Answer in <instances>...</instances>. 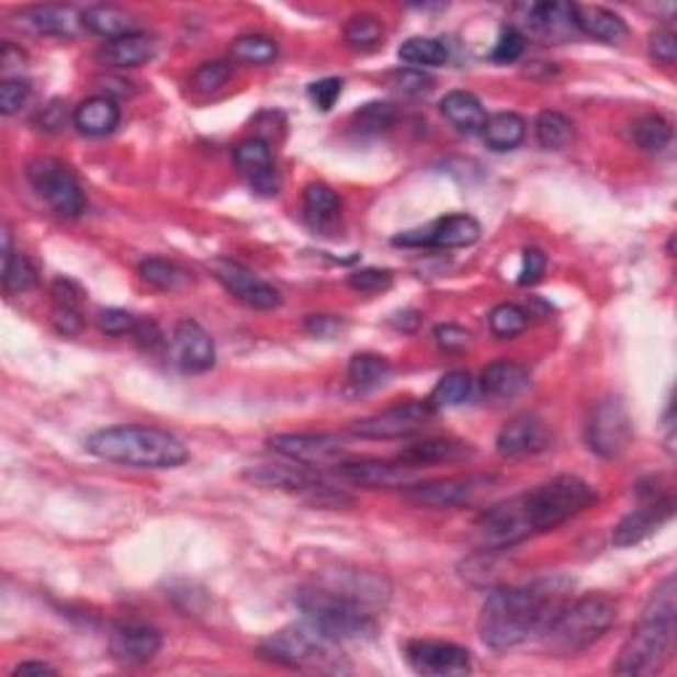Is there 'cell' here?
<instances>
[{"label": "cell", "instance_id": "21", "mask_svg": "<svg viewBox=\"0 0 677 677\" xmlns=\"http://www.w3.org/2000/svg\"><path fill=\"white\" fill-rule=\"evenodd\" d=\"M162 651V633L146 622H120L112 630V654L120 662L146 664Z\"/></svg>", "mask_w": 677, "mask_h": 677}, {"label": "cell", "instance_id": "34", "mask_svg": "<svg viewBox=\"0 0 677 677\" xmlns=\"http://www.w3.org/2000/svg\"><path fill=\"white\" fill-rule=\"evenodd\" d=\"M37 283V268L22 251L11 247V234L3 230V289L5 294H24Z\"/></svg>", "mask_w": 677, "mask_h": 677}, {"label": "cell", "instance_id": "29", "mask_svg": "<svg viewBox=\"0 0 677 677\" xmlns=\"http://www.w3.org/2000/svg\"><path fill=\"white\" fill-rule=\"evenodd\" d=\"M442 117L455 127L458 133H482L487 125V112L482 106V101L476 99L469 90H450L448 95L440 101Z\"/></svg>", "mask_w": 677, "mask_h": 677}, {"label": "cell", "instance_id": "57", "mask_svg": "<svg viewBox=\"0 0 677 677\" xmlns=\"http://www.w3.org/2000/svg\"><path fill=\"white\" fill-rule=\"evenodd\" d=\"M133 337L140 347H148V350H151V347H157V345H162V331H159V326L148 318H138Z\"/></svg>", "mask_w": 677, "mask_h": 677}, {"label": "cell", "instance_id": "23", "mask_svg": "<svg viewBox=\"0 0 677 677\" xmlns=\"http://www.w3.org/2000/svg\"><path fill=\"white\" fill-rule=\"evenodd\" d=\"M524 24L532 35L543 41L564 43L566 37L575 35V11L572 3H530L524 5Z\"/></svg>", "mask_w": 677, "mask_h": 677}, {"label": "cell", "instance_id": "1", "mask_svg": "<svg viewBox=\"0 0 677 677\" xmlns=\"http://www.w3.org/2000/svg\"><path fill=\"white\" fill-rule=\"evenodd\" d=\"M569 579L548 577L530 585L493 590L476 622L479 637L485 646L506 651L521 646L534 635H545L569 603Z\"/></svg>", "mask_w": 677, "mask_h": 677}, {"label": "cell", "instance_id": "26", "mask_svg": "<svg viewBox=\"0 0 677 677\" xmlns=\"http://www.w3.org/2000/svg\"><path fill=\"white\" fill-rule=\"evenodd\" d=\"M122 109L112 95H90L75 109L72 122L82 135L90 138H101V135L114 133L120 127Z\"/></svg>", "mask_w": 677, "mask_h": 677}, {"label": "cell", "instance_id": "47", "mask_svg": "<svg viewBox=\"0 0 677 677\" xmlns=\"http://www.w3.org/2000/svg\"><path fill=\"white\" fill-rule=\"evenodd\" d=\"M30 80H24V77H9V80L0 82V112H3L5 117H11V114H16L19 109L30 101Z\"/></svg>", "mask_w": 677, "mask_h": 677}, {"label": "cell", "instance_id": "32", "mask_svg": "<svg viewBox=\"0 0 677 677\" xmlns=\"http://www.w3.org/2000/svg\"><path fill=\"white\" fill-rule=\"evenodd\" d=\"M472 453L466 442L455 440H424L416 444H408L403 453L397 455L399 463L410 469H424V466H437V463L458 461V458Z\"/></svg>", "mask_w": 677, "mask_h": 677}, {"label": "cell", "instance_id": "13", "mask_svg": "<svg viewBox=\"0 0 677 677\" xmlns=\"http://www.w3.org/2000/svg\"><path fill=\"white\" fill-rule=\"evenodd\" d=\"M210 270L212 275L223 283L225 292L234 294L238 302H244V305L251 309H275L281 305L279 289L270 286L255 270L230 260V257H215V260L210 262Z\"/></svg>", "mask_w": 677, "mask_h": 677}, {"label": "cell", "instance_id": "35", "mask_svg": "<svg viewBox=\"0 0 677 677\" xmlns=\"http://www.w3.org/2000/svg\"><path fill=\"white\" fill-rule=\"evenodd\" d=\"M527 135V122L521 114L516 112H498L493 117H487L482 138L493 151H511V148L521 146Z\"/></svg>", "mask_w": 677, "mask_h": 677}, {"label": "cell", "instance_id": "59", "mask_svg": "<svg viewBox=\"0 0 677 677\" xmlns=\"http://www.w3.org/2000/svg\"><path fill=\"white\" fill-rule=\"evenodd\" d=\"M24 61H27V56H24L22 48H16L14 43H3V54H0V69H3V80H9L11 69H19L22 72Z\"/></svg>", "mask_w": 677, "mask_h": 677}, {"label": "cell", "instance_id": "6", "mask_svg": "<svg viewBox=\"0 0 677 677\" xmlns=\"http://www.w3.org/2000/svg\"><path fill=\"white\" fill-rule=\"evenodd\" d=\"M296 606L305 614L307 622H313L320 633H326L331 641H358V637L376 633V622L369 611L363 609L354 598L345 593L326 590V588H305L296 593Z\"/></svg>", "mask_w": 677, "mask_h": 677}, {"label": "cell", "instance_id": "19", "mask_svg": "<svg viewBox=\"0 0 677 677\" xmlns=\"http://www.w3.org/2000/svg\"><path fill=\"white\" fill-rule=\"evenodd\" d=\"M675 514V500L673 498H648L641 508L630 511L624 519H619V524L611 532V543L617 548H633L643 540L651 538L662 524H667Z\"/></svg>", "mask_w": 677, "mask_h": 677}, {"label": "cell", "instance_id": "36", "mask_svg": "<svg viewBox=\"0 0 677 677\" xmlns=\"http://www.w3.org/2000/svg\"><path fill=\"white\" fill-rule=\"evenodd\" d=\"M347 376H350V386L354 392L379 390V386H384L386 382H390L392 363L386 358H382V354L360 352L350 360Z\"/></svg>", "mask_w": 677, "mask_h": 677}, {"label": "cell", "instance_id": "30", "mask_svg": "<svg viewBox=\"0 0 677 677\" xmlns=\"http://www.w3.org/2000/svg\"><path fill=\"white\" fill-rule=\"evenodd\" d=\"M157 56V41L146 32H133V35L112 41L106 48L101 50V59L106 61V67L114 69H133L140 64H148Z\"/></svg>", "mask_w": 677, "mask_h": 677}, {"label": "cell", "instance_id": "51", "mask_svg": "<svg viewBox=\"0 0 677 677\" xmlns=\"http://www.w3.org/2000/svg\"><path fill=\"white\" fill-rule=\"evenodd\" d=\"M350 286L354 289V292H363V294L386 292V289L392 286V273L390 270H379V268L358 270V273L350 275Z\"/></svg>", "mask_w": 677, "mask_h": 677}, {"label": "cell", "instance_id": "56", "mask_svg": "<svg viewBox=\"0 0 677 677\" xmlns=\"http://www.w3.org/2000/svg\"><path fill=\"white\" fill-rule=\"evenodd\" d=\"M305 328H307L309 334H313V337L331 339L334 334H337L339 328H341V324H339L337 318H331V315H309Z\"/></svg>", "mask_w": 677, "mask_h": 677}, {"label": "cell", "instance_id": "45", "mask_svg": "<svg viewBox=\"0 0 677 677\" xmlns=\"http://www.w3.org/2000/svg\"><path fill=\"white\" fill-rule=\"evenodd\" d=\"M230 75H234V69H230V64L225 61H204L202 67L196 69V72L191 75V88L196 90V93H217V90L228 86Z\"/></svg>", "mask_w": 677, "mask_h": 677}, {"label": "cell", "instance_id": "43", "mask_svg": "<svg viewBox=\"0 0 677 677\" xmlns=\"http://www.w3.org/2000/svg\"><path fill=\"white\" fill-rule=\"evenodd\" d=\"M230 56L241 64H270L279 56V45L266 35H241L230 43Z\"/></svg>", "mask_w": 677, "mask_h": 677}, {"label": "cell", "instance_id": "22", "mask_svg": "<svg viewBox=\"0 0 677 677\" xmlns=\"http://www.w3.org/2000/svg\"><path fill=\"white\" fill-rule=\"evenodd\" d=\"M551 437H548L545 424L540 421L538 416H516L506 427L500 429L498 435V453L503 458H521V455H532L540 453V450L548 448Z\"/></svg>", "mask_w": 677, "mask_h": 677}, {"label": "cell", "instance_id": "37", "mask_svg": "<svg viewBox=\"0 0 677 677\" xmlns=\"http://www.w3.org/2000/svg\"><path fill=\"white\" fill-rule=\"evenodd\" d=\"M399 61L413 69L444 67L450 61V45L440 37H408L397 50Z\"/></svg>", "mask_w": 677, "mask_h": 677}, {"label": "cell", "instance_id": "55", "mask_svg": "<svg viewBox=\"0 0 677 677\" xmlns=\"http://www.w3.org/2000/svg\"><path fill=\"white\" fill-rule=\"evenodd\" d=\"M435 339H437V345L442 347V350L458 352V350H466L469 341H472V334H469L466 328H461V326L444 324V326L435 328Z\"/></svg>", "mask_w": 677, "mask_h": 677}, {"label": "cell", "instance_id": "3", "mask_svg": "<svg viewBox=\"0 0 677 677\" xmlns=\"http://www.w3.org/2000/svg\"><path fill=\"white\" fill-rule=\"evenodd\" d=\"M86 450L101 461L125 463L135 469H178L189 461L183 440L165 429L122 424L99 429L86 440Z\"/></svg>", "mask_w": 677, "mask_h": 677}, {"label": "cell", "instance_id": "8", "mask_svg": "<svg viewBox=\"0 0 677 677\" xmlns=\"http://www.w3.org/2000/svg\"><path fill=\"white\" fill-rule=\"evenodd\" d=\"M27 178L50 210L61 217H77L86 210V191L67 165L54 157H37L27 165Z\"/></svg>", "mask_w": 677, "mask_h": 677}, {"label": "cell", "instance_id": "41", "mask_svg": "<svg viewBox=\"0 0 677 677\" xmlns=\"http://www.w3.org/2000/svg\"><path fill=\"white\" fill-rule=\"evenodd\" d=\"M633 140L643 151L659 154L673 140V125L662 117V114H646V117L635 120Z\"/></svg>", "mask_w": 677, "mask_h": 677}, {"label": "cell", "instance_id": "53", "mask_svg": "<svg viewBox=\"0 0 677 677\" xmlns=\"http://www.w3.org/2000/svg\"><path fill=\"white\" fill-rule=\"evenodd\" d=\"M307 95L313 99V103L320 109V112H328V109L339 101L341 80L339 77H326V80L313 82V86L307 88Z\"/></svg>", "mask_w": 677, "mask_h": 677}, {"label": "cell", "instance_id": "49", "mask_svg": "<svg viewBox=\"0 0 677 677\" xmlns=\"http://www.w3.org/2000/svg\"><path fill=\"white\" fill-rule=\"evenodd\" d=\"M524 48H527V37L521 35L519 27H511V24H508V27L500 30L498 43H495L493 48V59L500 64H511L516 59H521Z\"/></svg>", "mask_w": 677, "mask_h": 677}, {"label": "cell", "instance_id": "38", "mask_svg": "<svg viewBox=\"0 0 677 677\" xmlns=\"http://www.w3.org/2000/svg\"><path fill=\"white\" fill-rule=\"evenodd\" d=\"M474 392V379L469 371H453L448 376H442L437 382L435 390L429 395V405L435 410L442 408H455V405H463Z\"/></svg>", "mask_w": 677, "mask_h": 677}, {"label": "cell", "instance_id": "15", "mask_svg": "<svg viewBox=\"0 0 677 677\" xmlns=\"http://www.w3.org/2000/svg\"><path fill=\"white\" fill-rule=\"evenodd\" d=\"M268 444L279 455L302 466H337L339 461H345V444L334 435H275Z\"/></svg>", "mask_w": 677, "mask_h": 677}, {"label": "cell", "instance_id": "16", "mask_svg": "<svg viewBox=\"0 0 677 677\" xmlns=\"http://www.w3.org/2000/svg\"><path fill=\"white\" fill-rule=\"evenodd\" d=\"M170 358L172 365L183 373H204L215 365L217 350L215 341L204 331L196 320H180L170 339Z\"/></svg>", "mask_w": 677, "mask_h": 677}, {"label": "cell", "instance_id": "4", "mask_svg": "<svg viewBox=\"0 0 677 677\" xmlns=\"http://www.w3.org/2000/svg\"><path fill=\"white\" fill-rule=\"evenodd\" d=\"M519 498L527 516V527L532 534H540L558 530L561 524L596 506L598 493L579 476L564 474L534 487L532 493L519 495Z\"/></svg>", "mask_w": 677, "mask_h": 677}, {"label": "cell", "instance_id": "48", "mask_svg": "<svg viewBox=\"0 0 677 677\" xmlns=\"http://www.w3.org/2000/svg\"><path fill=\"white\" fill-rule=\"evenodd\" d=\"M392 86H395L399 93L405 95H424L435 88V77L424 72V69H397V72L390 75Z\"/></svg>", "mask_w": 677, "mask_h": 677}, {"label": "cell", "instance_id": "42", "mask_svg": "<svg viewBox=\"0 0 677 677\" xmlns=\"http://www.w3.org/2000/svg\"><path fill=\"white\" fill-rule=\"evenodd\" d=\"M534 135H538V144L548 148V151H558L572 140L575 135V125L558 112H543L534 122Z\"/></svg>", "mask_w": 677, "mask_h": 677}, {"label": "cell", "instance_id": "31", "mask_svg": "<svg viewBox=\"0 0 677 677\" xmlns=\"http://www.w3.org/2000/svg\"><path fill=\"white\" fill-rule=\"evenodd\" d=\"M302 206H305V221L313 225L315 230H331L339 221L341 199L337 196V191H334L331 185L315 180V183L305 185Z\"/></svg>", "mask_w": 677, "mask_h": 677}, {"label": "cell", "instance_id": "52", "mask_svg": "<svg viewBox=\"0 0 677 677\" xmlns=\"http://www.w3.org/2000/svg\"><path fill=\"white\" fill-rule=\"evenodd\" d=\"M648 54L662 64H675L677 59V35L669 27H659L651 32Z\"/></svg>", "mask_w": 677, "mask_h": 677}, {"label": "cell", "instance_id": "11", "mask_svg": "<svg viewBox=\"0 0 677 677\" xmlns=\"http://www.w3.org/2000/svg\"><path fill=\"white\" fill-rule=\"evenodd\" d=\"M482 225L476 223L472 215H448L440 221H431L424 228L405 230L392 238L395 247H410V249H463L479 241Z\"/></svg>", "mask_w": 677, "mask_h": 677}, {"label": "cell", "instance_id": "33", "mask_svg": "<svg viewBox=\"0 0 677 677\" xmlns=\"http://www.w3.org/2000/svg\"><path fill=\"white\" fill-rule=\"evenodd\" d=\"M80 22L93 35L109 37V41H120V37L138 32L135 19L127 11L117 9V5H90L80 14Z\"/></svg>", "mask_w": 677, "mask_h": 677}, {"label": "cell", "instance_id": "39", "mask_svg": "<svg viewBox=\"0 0 677 677\" xmlns=\"http://www.w3.org/2000/svg\"><path fill=\"white\" fill-rule=\"evenodd\" d=\"M384 41V24L382 19L373 14H354L347 19L345 24V43L350 45L352 50H360V54H369V50H376Z\"/></svg>", "mask_w": 677, "mask_h": 677}, {"label": "cell", "instance_id": "50", "mask_svg": "<svg viewBox=\"0 0 677 677\" xmlns=\"http://www.w3.org/2000/svg\"><path fill=\"white\" fill-rule=\"evenodd\" d=\"M135 324H138V318L120 307H109L99 315V328L103 334H109V337H125V334H133Z\"/></svg>", "mask_w": 677, "mask_h": 677}, {"label": "cell", "instance_id": "18", "mask_svg": "<svg viewBox=\"0 0 677 677\" xmlns=\"http://www.w3.org/2000/svg\"><path fill=\"white\" fill-rule=\"evenodd\" d=\"M234 162L241 176L249 180V185L262 196H279L281 193V176L279 167L273 162V151L270 144L262 138H247L234 148Z\"/></svg>", "mask_w": 677, "mask_h": 677}, {"label": "cell", "instance_id": "9", "mask_svg": "<svg viewBox=\"0 0 677 677\" xmlns=\"http://www.w3.org/2000/svg\"><path fill=\"white\" fill-rule=\"evenodd\" d=\"M630 440H633V424H630L628 405L614 395L598 399L585 424L588 448L601 458H617L628 450Z\"/></svg>", "mask_w": 677, "mask_h": 677}, {"label": "cell", "instance_id": "12", "mask_svg": "<svg viewBox=\"0 0 677 677\" xmlns=\"http://www.w3.org/2000/svg\"><path fill=\"white\" fill-rule=\"evenodd\" d=\"M405 659H408L413 673L427 677H461L472 673L469 648L448 641H429V637L408 641Z\"/></svg>", "mask_w": 677, "mask_h": 677}, {"label": "cell", "instance_id": "5", "mask_svg": "<svg viewBox=\"0 0 677 677\" xmlns=\"http://www.w3.org/2000/svg\"><path fill=\"white\" fill-rule=\"evenodd\" d=\"M617 622V601L606 593H588L564 606L553 628L543 635L558 656H575L601 637Z\"/></svg>", "mask_w": 677, "mask_h": 677}, {"label": "cell", "instance_id": "28", "mask_svg": "<svg viewBox=\"0 0 677 677\" xmlns=\"http://www.w3.org/2000/svg\"><path fill=\"white\" fill-rule=\"evenodd\" d=\"M16 22L24 30L43 37H69L77 30V24H82L80 16L67 5H32V9H24L16 16Z\"/></svg>", "mask_w": 677, "mask_h": 677}, {"label": "cell", "instance_id": "54", "mask_svg": "<svg viewBox=\"0 0 677 677\" xmlns=\"http://www.w3.org/2000/svg\"><path fill=\"white\" fill-rule=\"evenodd\" d=\"M548 257L540 249H527L521 257V270H519V283L521 286H532L545 275Z\"/></svg>", "mask_w": 677, "mask_h": 677}, {"label": "cell", "instance_id": "25", "mask_svg": "<svg viewBox=\"0 0 677 677\" xmlns=\"http://www.w3.org/2000/svg\"><path fill=\"white\" fill-rule=\"evenodd\" d=\"M479 386L485 397L506 403V399L519 397L530 386V373H527L524 365L514 363V360H495V363H489L482 371Z\"/></svg>", "mask_w": 677, "mask_h": 677}, {"label": "cell", "instance_id": "61", "mask_svg": "<svg viewBox=\"0 0 677 677\" xmlns=\"http://www.w3.org/2000/svg\"><path fill=\"white\" fill-rule=\"evenodd\" d=\"M30 673L32 675H56V669L45 662H22V664H16V669L11 675L22 677V675H30Z\"/></svg>", "mask_w": 677, "mask_h": 677}, {"label": "cell", "instance_id": "17", "mask_svg": "<svg viewBox=\"0 0 677 677\" xmlns=\"http://www.w3.org/2000/svg\"><path fill=\"white\" fill-rule=\"evenodd\" d=\"M479 538L485 540L489 548H508L516 545L519 540L530 538V527H527L524 508H521V498L516 495L511 500H503L498 506L487 508L476 521Z\"/></svg>", "mask_w": 677, "mask_h": 677}, {"label": "cell", "instance_id": "20", "mask_svg": "<svg viewBox=\"0 0 677 677\" xmlns=\"http://www.w3.org/2000/svg\"><path fill=\"white\" fill-rule=\"evenodd\" d=\"M339 474L345 479L363 487H413L416 485V469L392 461H339Z\"/></svg>", "mask_w": 677, "mask_h": 677}, {"label": "cell", "instance_id": "10", "mask_svg": "<svg viewBox=\"0 0 677 677\" xmlns=\"http://www.w3.org/2000/svg\"><path fill=\"white\" fill-rule=\"evenodd\" d=\"M435 413L429 399H408V403H395L373 413L369 418H360L350 431L360 440H399V437L421 431L435 418Z\"/></svg>", "mask_w": 677, "mask_h": 677}, {"label": "cell", "instance_id": "46", "mask_svg": "<svg viewBox=\"0 0 677 677\" xmlns=\"http://www.w3.org/2000/svg\"><path fill=\"white\" fill-rule=\"evenodd\" d=\"M354 120H358V131L384 133V131H390L392 125H395L397 112H395V106H392V103L371 101V103H365V106L360 109L358 114H354Z\"/></svg>", "mask_w": 677, "mask_h": 677}, {"label": "cell", "instance_id": "60", "mask_svg": "<svg viewBox=\"0 0 677 677\" xmlns=\"http://www.w3.org/2000/svg\"><path fill=\"white\" fill-rule=\"evenodd\" d=\"M390 324L395 326L397 331L410 334V331H416L418 324H421V315H418L416 309H403V313H395V315H392Z\"/></svg>", "mask_w": 677, "mask_h": 677}, {"label": "cell", "instance_id": "2", "mask_svg": "<svg viewBox=\"0 0 677 677\" xmlns=\"http://www.w3.org/2000/svg\"><path fill=\"white\" fill-rule=\"evenodd\" d=\"M675 577H664L651 593L646 609L635 622L614 662L617 675H654L669 662L675 643Z\"/></svg>", "mask_w": 677, "mask_h": 677}, {"label": "cell", "instance_id": "58", "mask_svg": "<svg viewBox=\"0 0 677 677\" xmlns=\"http://www.w3.org/2000/svg\"><path fill=\"white\" fill-rule=\"evenodd\" d=\"M67 103H61V101H50L48 106L43 109L41 112V125L45 127V131H50V133H56V131H61L64 127V122H67Z\"/></svg>", "mask_w": 677, "mask_h": 677}, {"label": "cell", "instance_id": "24", "mask_svg": "<svg viewBox=\"0 0 677 677\" xmlns=\"http://www.w3.org/2000/svg\"><path fill=\"white\" fill-rule=\"evenodd\" d=\"M50 296H54V309H50V324L64 337H77L86 328V318H82V300L86 292L77 286L75 281L59 279L50 286Z\"/></svg>", "mask_w": 677, "mask_h": 677}, {"label": "cell", "instance_id": "44", "mask_svg": "<svg viewBox=\"0 0 677 677\" xmlns=\"http://www.w3.org/2000/svg\"><path fill=\"white\" fill-rule=\"evenodd\" d=\"M530 326V315L524 313L519 305H498L489 313V331L498 339H514L519 337L524 328Z\"/></svg>", "mask_w": 677, "mask_h": 677}, {"label": "cell", "instance_id": "40", "mask_svg": "<svg viewBox=\"0 0 677 677\" xmlns=\"http://www.w3.org/2000/svg\"><path fill=\"white\" fill-rule=\"evenodd\" d=\"M138 273L148 286L162 289V292H178L191 281V275L183 268L170 260H162V257H148L138 266Z\"/></svg>", "mask_w": 677, "mask_h": 677}, {"label": "cell", "instance_id": "14", "mask_svg": "<svg viewBox=\"0 0 677 677\" xmlns=\"http://www.w3.org/2000/svg\"><path fill=\"white\" fill-rule=\"evenodd\" d=\"M493 482L495 476L487 474L450 476V479L408 487V498L416 503V506H427V508H461L479 498L485 489H489Z\"/></svg>", "mask_w": 677, "mask_h": 677}, {"label": "cell", "instance_id": "27", "mask_svg": "<svg viewBox=\"0 0 677 677\" xmlns=\"http://www.w3.org/2000/svg\"><path fill=\"white\" fill-rule=\"evenodd\" d=\"M572 11H575V27L583 35L593 37V41L601 43H622L624 37L630 35L628 22L622 16L614 14V11L601 9V5H579L572 3Z\"/></svg>", "mask_w": 677, "mask_h": 677}, {"label": "cell", "instance_id": "7", "mask_svg": "<svg viewBox=\"0 0 677 677\" xmlns=\"http://www.w3.org/2000/svg\"><path fill=\"white\" fill-rule=\"evenodd\" d=\"M339 643L331 641L326 633H320L313 622L302 619V622L289 624L270 635L266 643H260V654L266 659L283 664V667L307 669V667H331L334 648Z\"/></svg>", "mask_w": 677, "mask_h": 677}]
</instances>
